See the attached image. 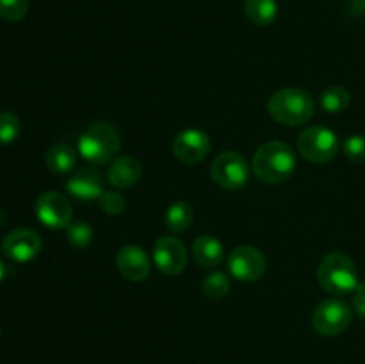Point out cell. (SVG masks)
Masks as SVG:
<instances>
[{
  "instance_id": "cb8c5ba5",
  "label": "cell",
  "mask_w": 365,
  "mask_h": 364,
  "mask_svg": "<svg viewBox=\"0 0 365 364\" xmlns=\"http://www.w3.org/2000/svg\"><path fill=\"white\" fill-rule=\"evenodd\" d=\"M27 9L29 0H0V18L6 21H20Z\"/></svg>"
},
{
  "instance_id": "4fadbf2b",
  "label": "cell",
  "mask_w": 365,
  "mask_h": 364,
  "mask_svg": "<svg viewBox=\"0 0 365 364\" xmlns=\"http://www.w3.org/2000/svg\"><path fill=\"white\" fill-rule=\"evenodd\" d=\"M116 266L120 273L130 282H143L148 278L152 270V261L148 253L138 245L121 246L116 256Z\"/></svg>"
},
{
  "instance_id": "ac0fdd59",
  "label": "cell",
  "mask_w": 365,
  "mask_h": 364,
  "mask_svg": "<svg viewBox=\"0 0 365 364\" xmlns=\"http://www.w3.org/2000/svg\"><path fill=\"white\" fill-rule=\"evenodd\" d=\"M245 13L252 24L267 27L278 14L277 0H245Z\"/></svg>"
},
{
  "instance_id": "f1b7e54d",
  "label": "cell",
  "mask_w": 365,
  "mask_h": 364,
  "mask_svg": "<svg viewBox=\"0 0 365 364\" xmlns=\"http://www.w3.org/2000/svg\"><path fill=\"white\" fill-rule=\"evenodd\" d=\"M0 223H2V214H0Z\"/></svg>"
},
{
  "instance_id": "9c48e42d",
  "label": "cell",
  "mask_w": 365,
  "mask_h": 364,
  "mask_svg": "<svg viewBox=\"0 0 365 364\" xmlns=\"http://www.w3.org/2000/svg\"><path fill=\"white\" fill-rule=\"evenodd\" d=\"M36 216L48 228H66L71 223V202L57 191H46L36 200Z\"/></svg>"
},
{
  "instance_id": "7a4b0ae2",
  "label": "cell",
  "mask_w": 365,
  "mask_h": 364,
  "mask_svg": "<svg viewBox=\"0 0 365 364\" xmlns=\"http://www.w3.org/2000/svg\"><path fill=\"white\" fill-rule=\"evenodd\" d=\"M267 111L278 123L298 127L314 116V100L305 89L284 88L273 93L267 102Z\"/></svg>"
},
{
  "instance_id": "5bb4252c",
  "label": "cell",
  "mask_w": 365,
  "mask_h": 364,
  "mask_svg": "<svg viewBox=\"0 0 365 364\" xmlns=\"http://www.w3.org/2000/svg\"><path fill=\"white\" fill-rule=\"evenodd\" d=\"M66 189L70 195L78 200H100L106 193L103 189V177L95 168H78L70 175L66 182Z\"/></svg>"
},
{
  "instance_id": "ffe728a7",
  "label": "cell",
  "mask_w": 365,
  "mask_h": 364,
  "mask_svg": "<svg viewBox=\"0 0 365 364\" xmlns=\"http://www.w3.org/2000/svg\"><path fill=\"white\" fill-rule=\"evenodd\" d=\"M351 103V95L342 86H330L321 93V107L330 114L344 113Z\"/></svg>"
},
{
  "instance_id": "83f0119b",
  "label": "cell",
  "mask_w": 365,
  "mask_h": 364,
  "mask_svg": "<svg viewBox=\"0 0 365 364\" xmlns=\"http://www.w3.org/2000/svg\"><path fill=\"white\" fill-rule=\"evenodd\" d=\"M4 275H6V266H4V263L0 261V282L4 280Z\"/></svg>"
},
{
  "instance_id": "2e32d148",
  "label": "cell",
  "mask_w": 365,
  "mask_h": 364,
  "mask_svg": "<svg viewBox=\"0 0 365 364\" xmlns=\"http://www.w3.org/2000/svg\"><path fill=\"white\" fill-rule=\"evenodd\" d=\"M192 256H195V261L200 266L212 270V268L220 266L225 259L223 243L216 236H200L192 243Z\"/></svg>"
},
{
  "instance_id": "52a82bcc",
  "label": "cell",
  "mask_w": 365,
  "mask_h": 364,
  "mask_svg": "<svg viewBox=\"0 0 365 364\" xmlns=\"http://www.w3.org/2000/svg\"><path fill=\"white\" fill-rule=\"evenodd\" d=\"M353 310L344 300L328 298L316 307L312 314V327L321 335H339L349 327Z\"/></svg>"
},
{
  "instance_id": "ba28073f",
  "label": "cell",
  "mask_w": 365,
  "mask_h": 364,
  "mask_svg": "<svg viewBox=\"0 0 365 364\" xmlns=\"http://www.w3.org/2000/svg\"><path fill=\"white\" fill-rule=\"evenodd\" d=\"M228 271L234 278L242 282H255L266 273V257L255 246H237L227 259Z\"/></svg>"
},
{
  "instance_id": "e0dca14e",
  "label": "cell",
  "mask_w": 365,
  "mask_h": 364,
  "mask_svg": "<svg viewBox=\"0 0 365 364\" xmlns=\"http://www.w3.org/2000/svg\"><path fill=\"white\" fill-rule=\"evenodd\" d=\"M45 163L53 173H70L77 164V153L66 143H56L46 150Z\"/></svg>"
},
{
  "instance_id": "603a6c76",
  "label": "cell",
  "mask_w": 365,
  "mask_h": 364,
  "mask_svg": "<svg viewBox=\"0 0 365 364\" xmlns=\"http://www.w3.org/2000/svg\"><path fill=\"white\" fill-rule=\"evenodd\" d=\"M21 131V121L18 114L13 111H4L0 113V143L2 145H9L18 138Z\"/></svg>"
},
{
  "instance_id": "4316f807",
  "label": "cell",
  "mask_w": 365,
  "mask_h": 364,
  "mask_svg": "<svg viewBox=\"0 0 365 364\" xmlns=\"http://www.w3.org/2000/svg\"><path fill=\"white\" fill-rule=\"evenodd\" d=\"M351 295H353V309H355L356 314H360V316L365 318V282H360Z\"/></svg>"
},
{
  "instance_id": "484cf974",
  "label": "cell",
  "mask_w": 365,
  "mask_h": 364,
  "mask_svg": "<svg viewBox=\"0 0 365 364\" xmlns=\"http://www.w3.org/2000/svg\"><path fill=\"white\" fill-rule=\"evenodd\" d=\"M100 206H102L103 213L118 216V214L123 213L125 207H127V200H125L123 195H120L118 191H106L100 196Z\"/></svg>"
},
{
  "instance_id": "7402d4cb",
  "label": "cell",
  "mask_w": 365,
  "mask_h": 364,
  "mask_svg": "<svg viewBox=\"0 0 365 364\" xmlns=\"http://www.w3.org/2000/svg\"><path fill=\"white\" fill-rule=\"evenodd\" d=\"M93 238H95V232L88 221H75L66 227V239L75 248H86L91 245Z\"/></svg>"
},
{
  "instance_id": "7c38bea8",
  "label": "cell",
  "mask_w": 365,
  "mask_h": 364,
  "mask_svg": "<svg viewBox=\"0 0 365 364\" xmlns=\"http://www.w3.org/2000/svg\"><path fill=\"white\" fill-rule=\"evenodd\" d=\"M210 152V138L198 128H185L173 139V153L185 164H195L205 159Z\"/></svg>"
},
{
  "instance_id": "d4e9b609",
  "label": "cell",
  "mask_w": 365,
  "mask_h": 364,
  "mask_svg": "<svg viewBox=\"0 0 365 364\" xmlns=\"http://www.w3.org/2000/svg\"><path fill=\"white\" fill-rule=\"evenodd\" d=\"M342 152L353 163H365V136L355 134L349 136L342 143Z\"/></svg>"
},
{
  "instance_id": "277c9868",
  "label": "cell",
  "mask_w": 365,
  "mask_h": 364,
  "mask_svg": "<svg viewBox=\"0 0 365 364\" xmlns=\"http://www.w3.org/2000/svg\"><path fill=\"white\" fill-rule=\"evenodd\" d=\"M317 278H319L321 288L335 296L351 295L360 284L356 264L353 263L351 257L339 252L328 253L321 261L317 268Z\"/></svg>"
},
{
  "instance_id": "8992f818",
  "label": "cell",
  "mask_w": 365,
  "mask_h": 364,
  "mask_svg": "<svg viewBox=\"0 0 365 364\" xmlns=\"http://www.w3.org/2000/svg\"><path fill=\"white\" fill-rule=\"evenodd\" d=\"M250 164L239 152H221L210 166V177L220 188L235 191L245 188L250 178Z\"/></svg>"
},
{
  "instance_id": "6da1fadb",
  "label": "cell",
  "mask_w": 365,
  "mask_h": 364,
  "mask_svg": "<svg viewBox=\"0 0 365 364\" xmlns=\"http://www.w3.org/2000/svg\"><path fill=\"white\" fill-rule=\"evenodd\" d=\"M252 170L264 184L285 182L296 170V153L282 141H267L257 148Z\"/></svg>"
},
{
  "instance_id": "9a60e30c",
  "label": "cell",
  "mask_w": 365,
  "mask_h": 364,
  "mask_svg": "<svg viewBox=\"0 0 365 364\" xmlns=\"http://www.w3.org/2000/svg\"><path fill=\"white\" fill-rule=\"evenodd\" d=\"M143 175V164L132 156H121L113 161L107 171V182L116 189H128L138 184Z\"/></svg>"
},
{
  "instance_id": "8fae6325",
  "label": "cell",
  "mask_w": 365,
  "mask_h": 364,
  "mask_svg": "<svg viewBox=\"0 0 365 364\" xmlns=\"http://www.w3.org/2000/svg\"><path fill=\"white\" fill-rule=\"evenodd\" d=\"M39 252H41V238L31 228H14L2 241V253L14 263H27Z\"/></svg>"
},
{
  "instance_id": "44dd1931",
  "label": "cell",
  "mask_w": 365,
  "mask_h": 364,
  "mask_svg": "<svg viewBox=\"0 0 365 364\" xmlns=\"http://www.w3.org/2000/svg\"><path fill=\"white\" fill-rule=\"evenodd\" d=\"M202 289L209 298L221 300L230 293L232 282L228 275L223 273V271H212V273L203 278Z\"/></svg>"
},
{
  "instance_id": "30bf717a",
  "label": "cell",
  "mask_w": 365,
  "mask_h": 364,
  "mask_svg": "<svg viewBox=\"0 0 365 364\" xmlns=\"http://www.w3.org/2000/svg\"><path fill=\"white\" fill-rule=\"evenodd\" d=\"M153 263L166 275L182 273L187 264L185 245L173 236H163L153 245Z\"/></svg>"
},
{
  "instance_id": "d6986e66",
  "label": "cell",
  "mask_w": 365,
  "mask_h": 364,
  "mask_svg": "<svg viewBox=\"0 0 365 364\" xmlns=\"http://www.w3.org/2000/svg\"><path fill=\"white\" fill-rule=\"evenodd\" d=\"M195 220V211L184 200H177L171 203L166 211V227L175 234L185 232L192 225Z\"/></svg>"
},
{
  "instance_id": "5b68a950",
  "label": "cell",
  "mask_w": 365,
  "mask_h": 364,
  "mask_svg": "<svg viewBox=\"0 0 365 364\" xmlns=\"http://www.w3.org/2000/svg\"><path fill=\"white\" fill-rule=\"evenodd\" d=\"M298 150L307 161L316 164L328 163L339 152V138L331 128L314 125L305 128L298 138Z\"/></svg>"
},
{
  "instance_id": "3957f363",
  "label": "cell",
  "mask_w": 365,
  "mask_h": 364,
  "mask_svg": "<svg viewBox=\"0 0 365 364\" xmlns=\"http://www.w3.org/2000/svg\"><path fill=\"white\" fill-rule=\"evenodd\" d=\"M121 148L120 132L107 121L91 123L78 138V153L93 164H106Z\"/></svg>"
}]
</instances>
